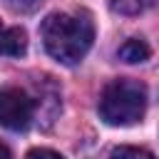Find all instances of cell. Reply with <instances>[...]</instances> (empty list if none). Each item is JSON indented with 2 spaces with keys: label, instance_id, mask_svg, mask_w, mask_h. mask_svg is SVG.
I'll use <instances>...</instances> for the list:
<instances>
[{
  "label": "cell",
  "instance_id": "cell-1",
  "mask_svg": "<svg viewBox=\"0 0 159 159\" xmlns=\"http://www.w3.org/2000/svg\"><path fill=\"white\" fill-rule=\"evenodd\" d=\"M42 45L60 65H77L92 47L94 25L87 15L52 12L42 20Z\"/></svg>",
  "mask_w": 159,
  "mask_h": 159
},
{
  "label": "cell",
  "instance_id": "cell-2",
  "mask_svg": "<svg viewBox=\"0 0 159 159\" xmlns=\"http://www.w3.org/2000/svg\"><path fill=\"white\" fill-rule=\"evenodd\" d=\"M147 87L137 80H112L99 97V117L112 127H129L144 117Z\"/></svg>",
  "mask_w": 159,
  "mask_h": 159
},
{
  "label": "cell",
  "instance_id": "cell-3",
  "mask_svg": "<svg viewBox=\"0 0 159 159\" xmlns=\"http://www.w3.org/2000/svg\"><path fill=\"white\" fill-rule=\"evenodd\" d=\"M35 117V99L20 87L0 89V127L20 132L27 129Z\"/></svg>",
  "mask_w": 159,
  "mask_h": 159
},
{
  "label": "cell",
  "instance_id": "cell-4",
  "mask_svg": "<svg viewBox=\"0 0 159 159\" xmlns=\"http://www.w3.org/2000/svg\"><path fill=\"white\" fill-rule=\"evenodd\" d=\"M27 52V35L22 27H7L0 22V55L22 57Z\"/></svg>",
  "mask_w": 159,
  "mask_h": 159
},
{
  "label": "cell",
  "instance_id": "cell-5",
  "mask_svg": "<svg viewBox=\"0 0 159 159\" xmlns=\"http://www.w3.org/2000/svg\"><path fill=\"white\" fill-rule=\"evenodd\" d=\"M149 55H152L149 45H147L144 40H137V37L127 40V42H124V45L119 47V57H122L124 62H129V65L144 62V60H149Z\"/></svg>",
  "mask_w": 159,
  "mask_h": 159
},
{
  "label": "cell",
  "instance_id": "cell-6",
  "mask_svg": "<svg viewBox=\"0 0 159 159\" xmlns=\"http://www.w3.org/2000/svg\"><path fill=\"white\" fill-rule=\"evenodd\" d=\"M157 5H159V0H109V7L119 15H139Z\"/></svg>",
  "mask_w": 159,
  "mask_h": 159
},
{
  "label": "cell",
  "instance_id": "cell-7",
  "mask_svg": "<svg viewBox=\"0 0 159 159\" xmlns=\"http://www.w3.org/2000/svg\"><path fill=\"white\" fill-rule=\"evenodd\" d=\"M109 159H154V154H149L142 147H114Z\"/></svg>",
  "mask_w": 159,
  "mask_h": 159
},
{
  "label": "cell",
  "instance_id": "cell-8",
  "mask_svg": "<svg viewBox=\"0 0 159 159\" xmlns=\"http://www.w3.org/2000/svg\"><path fill=\"white\" fill-rule=\"evenodd\" d=\"M5 2L15 12H32V10H37L42 5V0H5Z\"/></svg>",
  "mask_w": 159,
  "mask_h": 159
},
{
  "label": "cell",
  "instance_id": "cell-9",
  "mask_svg": "<svg viewBox=\"0 0 159 159\" xmlns=\"http://www.w3.org/2000/svg\"><path fill=\"white\" fill-rule=\"evenodd\" d=\"M25 159H62L57 152H52V149H32Z\"/></svg>",
  "mask_w": 159,
  "mask_h": 159
},
{
  "label": "cell",
  "instance_id": "cell-10",
  "mask_svg": "<svg viewBox=\"0 0 159 159\" xmlns=\"http://www.w3.org/2000/svg\"><path fill=\"white\" fill-rule=\"evenodd\" d=\"M0 159H12V154H10V149L5 144H0Z\"/></svg>",
  "mask_w": 159,
  "mask_h": 159
}]
</instances>
